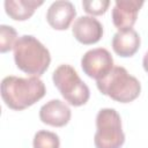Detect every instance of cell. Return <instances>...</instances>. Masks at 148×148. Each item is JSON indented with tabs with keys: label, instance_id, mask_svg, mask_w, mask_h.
I'll return each mask as SVG.
<instances>
[{
	"label": "cell",
	"instance_id": "obj_1",
	"mask_svg": "<svg viewBox=\"0 0 148 148\" xmlns=\"http://www.w3.org/2000/svg\"><path fill=\"white\" fill-rule=\"evenodd\" d=\"M45 94V84L38 76L20 77L9 75L1 81V97L12 110H24L42 99Z\"/></svg>",
	"mask_w": 148,
	"mask_h": 148
},
{
	"label": "cell",
	"instance_id": "obj_15",
	"mask_svg": "<svg viewBox=\"0 0 148 148\" xmlns=\"http://www.w3.org/2000/svg\"><path fill=\"white\" fill-rule=\"evenodd\" d=\"M110 6L109 0H90V1H82L83 9L91 15H102L104 14Z\"/></svg>",
	"mask_w": 148,
	"mask_h": 148
},
{
	"label": "cell",
	"instance_id": "obj_14",
	"mask_svg": "<svg viewBox=\"0 0 148 148\" xmlns=\"http://www.w3.org/2000/svg\"><path fill=\"white\" fill-rule=\"evenodd\" d=\"M17 32L12 25L1 24L0 25V52L6 53L14 49L17 40Z\"/></svg>",
	"mask_w": 148,
	"mask_h": 148
},
{
	"label": "cell",
	"instance_id": "obj_6",
	"mask_svg": "<svg viewBox=\"0 0 148 148\" xmlns=\"http://www.w3.org/2000/svg\"><path fill=\"white\" fill-rule=\"evenodd\" d=\"M81 67L84 74L96 81L105 77L114 67L111 53L104 47L87 51L81 58Z\"/></svg>",
	"mask_w": 148,
	"mask_h": 148
},
{
	"label": "cell",
	"instance_id": "obj_8",
	"mask_svg": "<svg viewBox=\"0 0 148 148\" xmlns=\"http://www.w3.org/2000/svg\"><path fill=\"white\" fill-rule=\"evenodd\" d=\"M73 36L84 45L97 43L103 36V25L94 16H80L74 21Z\"/></svg>",
	"mask_w": 148,
	"mask_h": 148
},
{
	"label": "cell",
	"instance_id": "obj_10",
	"mask_svg": "<svg viewBox=\"0 0 148 148\" xmlns=\"http://www.w3.org/2000/svg\"><path fill=\"white\" fill-rule=\"evenodd\" d=\"M71 116L69 106L60 99H51L39 109V119L42 123L54 127L67 125L71 120Z\"/></svg>",
	"mask_w": 148,
	"mask_h": 148
},
{
	"label": "cell",
	"instance_id": "obj_13",
	"mask_svg": "<svg viewBox=\"0 0 148 148\" xmlns=\"http://www.w3.org/2000/svg\"><path fill=\"white\" fill-rule=\"evenodd\" d=\"M32 146L34 148H59L60 140L56 133L42 130L35 134Z\"/></svg>",
	"mask_w": 148,
	"mask_h": 148
},
{
	"label": "cell",
	"instance_id": "obj_4",
	"mask_svg": "<svg viewBox=\"0 0 148 148\" xmlns=\"http://www.w3.org/2000/svg\"><path fill=\"white\" fill-rule=\"evenodd\" d=\"M52 80L68 104L81 106L88 102L90 97L89 87L80 79L77 72L71 65L62 64L58 66L52 74Z\"/></svg>",
	"mask_w": 148,
	"mask_h": 148
},
{
	"label": "cell",
	"instance_id": "obj_16",
	"mask_svg": "<svg viewBox=\"0 0 148 148\" xmlns=\"http://www.w3.org/2000/svg\"><path fill=\"white\" fill-rule=\"evenodd\" d=\"M142 65H143V68H145V71L148 73V51H147V52L145 53V56H143Z\"/></svg>",
	"mask_w": 148,
	"mask_h": 148
},
{
	"label": "cell",
	"instance_id": "obj_2",
	"mask_svg": "<svg viewBox=\"0 0 148 148\" xmlns=\"http://www.w3.org/2000/svg\"><path fill=\"white\" fill-rule=\"evenodd\" d=\"M13 50L17 68L27 74L40 76L50 66L51 56L49 50L31 35L18 37Z\"/></svg>",
	"mask_w": 148,
	"mask_h": 148
},
{
	"label": "cell",
	"instance_id": "obj_9",
	"mask_svg": "<svg viewBox=\"0 0 148 148\" xmlns=\"http://www.w3.org/2000/svg\"><path fill=\"white\" fill-rule=\"evenodd\" d=\"M76 16V9L71 1L58 0L50 5L46 12L47 23L56 30H66Z\"/></svg>",
	"mask_w": 148,
	"mask_h": 148
},
{
	"label": "cell",
	"instance_id": "obj_12",
	"mask_svg": "<svg viewBox=\"0 0 148 148\" xmlns=\"http://www.w3.org/2000/svg\"><path fill=\"white\" fill-rule=\"evenodd\" d=\"M44 3L43 0H6V14L15 21H25L30 18L35 10Z\"/></svg>",
	"mask_w": 148,
	"mask_h": 148
},
{
	"label": "cell",
	"instance_id": "obj_5",
	"mask_svg": "<svg viewBox=\"0 0 148 148\" xmlns=\"http://www.w3.org/2000/svg\"><path fill=\"white\" fill-rule=\"evenodd\" d=\"M125 142L121 118L114 109H101L96 116V133L94 143L96 148H120Z\"/></svg>",
	"mask_w": 148,
	"mask_h": 148
},
{
	"label": "cell",
	"instance_id": "obj_7",
	"mask_svg": "<svg viewBox=\"0 0 148 148\" xmlns=\"http://www.w3.org/2000/svg\"><path fill=\"white\" fill-rule=\"evenodd\" d=\"M143 6L142 0H116L112 9V22L118 30L131 29L138 18V13Z\"/></svg>",
	"mask_w": 148,
	"mask_h": 148
},
{
	"label": "cell",
	"instance_id": "obj_11",
	"mask_svg": "<svg viewBox=\"0 0 148 148\" xmlns=\"http://www.w3.org/2000/svg\"><path fill=\"white\" fill-rule=\"evenodd\" d=\"M140 36L133 28L118 30L112 37V49L123 58L134 56L140 47Z\"/></svg>",
	"mask_w": 148,
	"mask_h": 148
},
{
	"label": "cell",
	"instance_id": "obj_3",
	"mask_svg": "<svg viewBox=\"0 0 148 148\" xmlns=\"http://www.w3.org/2000/svg\"><path fill=\"white\" fill-rule=\"evenodd\" d=\"M96 86L103 95L120 103L134 101L141 91L139 80L121 66H114L105 77L96 81Z\"/></svg>",
	"mask_w": 148,
	"mask_h": 148
}]
</instances>
